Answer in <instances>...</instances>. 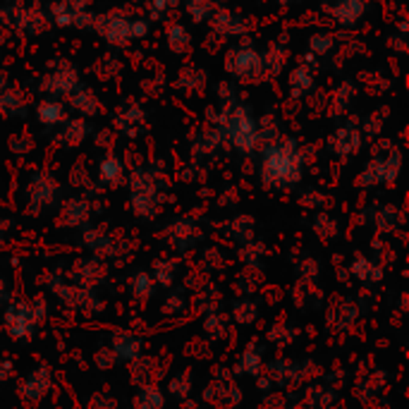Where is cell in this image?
Returning a JSON list of instances; mask_svg holds the SVG:
<instances>
[{"label":"cell","instance_id":"cell-1","mask_svg":"<svg viewBox=\"0 0 409 409\" xmlns=\"http://www.w3.org/2000/svg\"><path fill=\"white\" fill-rule=\"evenodd\" d=\"M8 323L12 330V338H29L31 328H34V318L27 306H12L8 313Z\"/></svg>","mask_w":409,"mask_h":409},{"label":"cell","instance_id":"cell-2","mask_svg":"<svg viewBox=\"0 0 409 409\" xmlns=\"http://www.w3.org/2000/svg\"><path fill=\"white\" fill-rule=\"evenodd\" d=\"M137 350H139V345H137L134 338L122 335V338L115 340V352H117V357H122V359H132V357H137Z\"/></svg>","mask_w":409,"mask_h":409},{"label":"cell","instance_id":"cell-3","mask_svg":"<svg viewBox=\"0 0 409 409\" xmlns=\"http://www.w3.org/2000/svg\"><path fill=\"white\" fill-rule=\"evenodd\" d=\"M139 400H144V405L139 402V409H159L163 405L161 395H156V390H139Z\"/></svg>","mask_w":409,"mask_h":409}]
</instances>
